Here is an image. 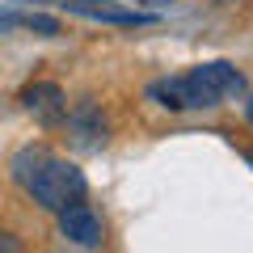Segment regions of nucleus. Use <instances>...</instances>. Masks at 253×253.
Instances as JSON below:
<instances>
[{
    "mask_svg": "<svg viewBox=\"0 0 253 253\" xmlns=\"http://www.w3.org/2000/svg\"><path fill=\"white\" fill-rule=\"evenodd\" d=\"M245 118H249V123H253V93H249V97H245Z\"/></svg>",
    "mask_w": 253,
    "mask_h": 253,
    "instance_id": "9b49d317",
    "label": "nucleus"
},
{
    "mask_svg": "<svg viewBox=\"0 0 253 253\" xmlns=\"http://www.w3.org/2000/svg\"><path fill=\"white\" fill-rule=\"evenodd\" d=\"M152 4H169V0H152Z\"/></svg>",
    "mask_w": 253,
    "mask_h": 253,
    "instance_id": "ddd939ff",
    "label": "nucleus"
},
{
    "mask_svg": "<svg viewBox=\"0 0 253 253\" xmlns=\"http://www.w3.org/2000/svg\"><path fill=\"white\" fill-rule=\"evenodd\" d=\"M17 21H21V13H13V9H0V34L17 30Z\"/></svg>",
    "mask_w": 253,
    "mask_h": 253,
    "instance_id": "1a4fd4ad",
    "label": "nucleus"
},
{
    "mask_svg": "<svg viewBox=\"0 0 253 253\" xmlns=\"http://www.w3.org/2000/svg\"><path fill=\"white\" fill-rule=\"evenodd\" d=\"M17 249H21V241H17L13 232H4V228H0V253H17Z\"/></svg>",
    "mask_w": 253,
    "mask_h": 253,
    "instance_id": "9d476101",
    "label": "nucleus"
},
{
    "mask_svg": "<svg viewBox=\"0 0 253 253\" xmlns=\"http://www.w3.org/2000/svg\"><path fill=\"white\" fill-rule=\"evenodd\" d=\"M21 190H26V194H30V199H34L42 211H59L63 203L84 199L89 181H84V173L76 169L72 161H63V156H55V152H51L34 173H30V181H26Z\"/></svg>",
    "mask_w": 253,
    "mask_h": 253,
    "instance_id": "f257e3e1",
    "label": "nucleus"
},
{
    "mask_svg": "<svg viewBox=\"0 0 253 253\" xmlns=\"http://www.w3.org/2000/svg\"><path fill=\"white\" fill-rule=\"evenodd\" d=\"M245 161H249V165H253V152H245Z\"/></svg>",
    "mask_w": 253,
    "mask_h": 253,
    "instance_id": "f8f14e48",
    "label": "nucleus"
},
{
    "mask_svg": "<svg viewBox=\"0 0 253 253\" xmlns=\"http://www.w3.org/2000/svg\"><path fill=\"white\" fill-rule=\"evenodd\" d=\"M63 126H68L72 148H81V152H97V148H106V139H110V123H106V114H101V106L93 97L76 101V106L63 114Z\"/></svg>",
    "mask_w": 253,
    "mask_h": 253,
    "instance_id": "7ed1b4c3",
    "label": "nucleus"
},
{
    "mask_svg": "<svg viewBox=\"0 0 253 253\" xmlns=\"http://www.w3.org/2000/svg\"><path fill=\"white\" fill-rule=\"evenodd\" d=\"M17 30H30V34H38V38H55L59 34V17H51V13H21Z\"/></svg>",
    "mask_w": 253,
    "mask_h": 253,
    "instance_id": "6e6552de",
    "label": "nucleus"
},
{
    "mask_svg": "<svg viewBox=\"0 0 253 253\" xmlns=\"http://www.w3.org/2000/svg\"><path fill=\"white\" fill-rule=\"evenodd\" d=\"M46 148L42 144H26V148H17V152H13V161H9V173H13V181H17V186H26L30 181V173L38 169V165L46 161Z\"/></svg>",
    "mask_w": 253,
    "mask_h": 253,
    "instance_id": "0eeeda50",
    "label": "nucleus"
},
{
    "mask_svg": "<svg viewBox=\"0 0 253 253\" xmlns=\"http://www.w3.org/2000/svg\"><path fill=\"white\" fill-rule=\"evenodd\" d=\"M55 224H59V236L68 245H81V249H97L101 245V219L84 199L63 203V207L55 211Z\"/></svg>",
    "mask_w": 253,
    "mask_h": 253,
    "instance_id": "20e7f679",
    "label": "nucleus"
},
{
    "mask_svg": "<svg viewBox=\"0 0 253 253\" xmlns=\"http://www.w3.org/2000/svg\"><path fill=\"white\" fill-rule=\"evenodd\" d=\"M68 13H81V17L106 21V26H152L156 13H135V9H114V4H89V0H63Z\"/></svg>",
    "mask_w": 253,
    "mask_h": 253,
    "instance_id": "423d86ee",
    "label": "nucleus"
},
{
    "mask_svg": "<svg viewBox=\"0 0 253 253\" xmlns=\"http://www.w3.org/2000/svg\"><path fill=\"white\" fill-rule=\"evenodd\" d=\"M21 110L34 114V123H42V126H59L63 114H68V97H63V89L55 81H30L21 89Z\"/></svg>",
    "mask_w": 253,
    "mask_h": 253,
    "instance_id": "39448f33",
    "label": "nucleus"
},
{
    "mask_svg": "<svg viewBox=\"0 0 253 253\" xmlns=\"http://www.w3.org/2000/svg\"><path fill=\"white\" fill-rule=\"evenodd\" d=\"M241 93H245V76L228 59H211V63H199V68L181 72V101H186V110H207L228 97H241Z\"/></svg>",
    "mask_w": 253,
    "mask_h": 253,
    "instance_id": "f03ea898",
    "label": "nucleus"
}]
</instances>
